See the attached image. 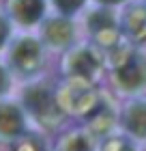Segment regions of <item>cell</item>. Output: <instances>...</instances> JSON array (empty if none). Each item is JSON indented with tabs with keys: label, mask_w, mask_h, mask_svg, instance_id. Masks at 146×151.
Returning <instances> with one entry per match:
<instances>
[{
	"label": "cell",
	"mask_w": 146,
	"mask_h": 151,
	"mask_svg": "<svg viewBox=\"0 0 146 151\" xmlns=\"http://www.w3.org/2000/svg\"><path fill=\"white\" fill-rule=\"evenodd\" d=\"M4 65L9 67L13 80L19 84L32 82L37 78H43L47 69L50 52L41 43V39L32 32H22L13 35L4 50Z\"/></svg>",
	"instance_id": "cell-3"
},
{
	"label": "cell",
	"mask_w": 146,
	"mask_h": 151,
	"mask_svg": "<svg viewBox=\"0 0 146 151\" xmlns=\"http://www.w3.org/2000/svg\"><path fill=\"white\" fill-rule=\"evenodd\" d=\"M90 0H47V4L54 9V13L65 17H75L80 13H84Z\"/></svg>",
	"instance_id": "cell-16"
},
{
	"label": "cell",
	"mask_w": 146,
	"mask_h": 151,
	"mask_svg": "<svg viewBox=\"0 0 146 151\" xmlns=\"http://www.w3.org/2000/svg\"><path fill=\"white\" fill-rule=\"evenodd\" d=\"M11 151H50V142L43 134L32 129L24 138H19L15 145H11Z\"/></svg>",
	"instance_id": "cell-14"
},
{
	"label": "cell",
	"mask_w": 146,
	"mask_h": 151,
	"mask_svg": "<svg viewBox=\"0 0 146 151\" xmlns=\"http://www.w3.org/2000/svg\"><path fill=\"white\" fill-rule=\"evenodd\" d=\"M28 132H32V125L17 97L0 99V145L11 147Z\"/></svg>",
	"instance_id": "cell-10"
},
{
	"label": "cell",
	"mask_w": 146,
	"mask_h": 151,
	"mask_svg": "<svg viewBox=\"0 0 146 151\" xmlns=\"http://www.w3.org/2000/svg\"><path fill=\"white\" fill-rule=\"evenodd\" d=\"M82 30H84L86 41L97 45L99 50L110 56L127 41L122 39L120 24H118V11L105 9V6H86L82 13Z\"/></svg>",
	"instance_id": "cell-5"
},
{
	"label": "cell",
	"mask_w": 146,
	"mask_h": 151,
	"mask_svg": "<svg viewBox=\"0 0 146 151\" xmlns=\"http://www.w3.org/2000/svg\"><path fill=\"white\" fill-rule=\"evenodd\" d=\"M97 149H99V140L80 123L65 125L58 134H54L50 142V151H97Z\"/></svg>",
	"instance_id": "cell-13"
},
{
	"label": "cell",
	"mask_w": 146,
	"mask_h": 151,
	"mask_svg": "<svg viewBox=\"0 0 146 151\" xmlns=\"http://www.w3.org/2000/svg\"><path fill=\"white\" fill-rule=\"evenodd\" d=\"M13 28H22L28 32L39 28L47 17V0H4V9Z\"/></svg>",
	"instance_id": "cell-11"
},
{
	"label": "cell",
	"mask_w": 146,
	"mask_h": 151,
	"mask_svg": "<svg viewBox=\"0 0 146 151\" xmlns=\"http://www.w3.org/2000/svg\"><path fill=\"white\" fill-rule=\"evenodd\" d=\"M110 91L120 99L146 95V50L129 43L108 56Z\"/></svg>",
	"instance_id": "cell-2"
},
{
	"label": "cell",
	"mask_w": 146,
	"mask_h": 151,
	"mask_svg": "<svg viewBox=\"0 0 146 151\" xmlns=\"http://www.w3.org/2000/svg\"><path fill=\"white\" fill-rule=\"evenodd\" d=\"M103 88L97 84H90L84 80L75 78H62L56 82V97L62 108V112L67 114V119L82 121L84 116L97 106V101L101 99Z\"/></svg>",
	"instance_id": "cell-6"
},
{
	"label": "cell",
	"mask_w": 146,
	"mask_h": 151,
	"mask_svg": "<svg viewBox=\"0 0 146 151\" xmlns=\"http://www.w3.org/2000/svg\"><path fill=\"white\" fill-rule=\"evenodd\" d=\"M140 151H146V145H142V147H140Z\"/></svg>",
	"instance_id": "cell-20"
},
{
	"label": "cell",
	"mask_w": 146,
	"mask_h": 151,
	"mask_svg": "<svg viewBox=\"0 0 146 151\" xmlns=\"http://www.w3.org/2000/svg\"><path fill=\"white\" fill-rule=\"evenodd\" d=\"M140 2H144V4H146V0H140Z\"/></svg>",
	"instance_id": "cell-21"
},
{
	"label": "cell",
	"mask_w": 146,
	"mask_h": 151,
	"mask_svg": "<svg viewBox=\"0 0 146 151\" xmlns=\"http://www.w3.org/2000/svg\"><path fill=\"white\" fill-rule=\"evenodd\" d=\"M118 132L135 145H146V95L120 99L118 104Z\"/></svg>",
	"instance_id": "cell-9"
},
{
	"label": "cell",
	"mask_w": 146,
	"mask_h": 151,
	"mask_svg": "<svg viewBox=\"0 0 146 151\" xmlns=\"http://www.w3.org/2000/svg\"><path fill=\"white\" fill-rule=\"evenodd\" d=\"M60 76L101 86V82L108 78V56L90 41L82 39L60 56Z\"/></svg>",
	"instance_id": "cell-4"
},
{
	"label": "cell",
	"mask_w": 146,
	"mask_h": 151,
	"mask_svg": "<svg viewBox=\"0 0 146 151\" xmlns=\"http://www.w3.org/2000/svg\"><path fill=\"white\" fill-rule=\"evenodd\" d=\"M17 82L13 80V76L9 71V67L4 65V60L0 58V99H6L13 95V88H15Z\"/></svg>",
	"instance_id": "cell-17"
},
{
	"label": "cell",
	"mask_w": 146,
	"mask_h": 151,
	"mask_svg": "<svg viewBox=\"0 0 146 151\" xmlns=\"http://www.w3.org/2000/svg\"><path fill=\"white\" fill-rule=\"evenodd\" d=\"M17 101L24 108L32 129L43 136L58 134L69 121L58 104L56 82L45 78V76L19 86Z\"/></svg>",
	"instance_id": "cell-1"
},
{
	"label": "cell",
	"mask_w": 146,
	"mask_h": 151,
	"mask_svg": "<svg viewBox=\"0 0 146 151\" xmlns=\"http://www.w3.org/2000/svg\"><path fill=\"white\" fill-rule=\"evenodd\" d=\"M93 4H97V6H105V9H122L127 2H131V0H90Z\"/></svg>",
	"instance_id": "cell-19"
},
{
	"label": "cell",
	"mask_w": 146,
	"mask_h": 151,
	"mask_svg": "<svg viewBox=\"0 0 146 151\" xmlns=\"http://www.w3.org/2000/svg\"><path fill=\"white\" fill-rule=\"evenodd\" d=\"M118 104L120 101H116V95L112 91H103L97 106L80 121V125L86 127L97 140H103L108 136L116 134L118 132Z\"/></svg>",
	"instance_id": "cell-8"
},
{
	"label": "cell",
	"mask_w": 146,
	"mask_h": 151,
	"mask_svg": "<svg viewBox=\"0 0 146 151\" xmlns=\"http://www.w3.org/2000/svg\"><path fill=\"white\" fill-rule=\"evenodd\" d=\"M41 43L45 45V50L50 54H65L73 45L80 43V26L75 22V17H65V15H47L39 26V35Z\"/></svg>",
	"instance_id": "cell-7"
},
{
	"label": "cell",
	"mask_w": 146,
	"mask_h": 151,
	"mask_svg": "<svg viewBox=\"0 0 146 151\" xmlns=\"http://www.w3.org/2000/svg\"><path fill=\"white\" fill-rule=\"evenodd\" d=\"M97 151H140V145H135L125 134L116 132L112 136H108V138L99 140V149Z\"/></svg>",
	"instance_id": "cell-15"
},
{
	"label": "cell",
	"mask_w": 146,
	"mask_h": 151,
	"mask_svg": "<svg viewBox=\"0 0 146 151\" xmlns=\"http://www.w3.org/2000/svg\"><path fill=\"white\" fill-rule=\"evenodd\" d=\"M13 32H15L13 24L9 22L6 13H4L2 9H0V54H4L6 45H9V41L13 39Z\"/></svg>",
	"instance_id": "cell-18"
},
{
	"label": "cell",
	"mask_w": 146,
	"mask_h": 151,
	"mask_svg": "<svg viewBox=\"0 0 146 151\" xmlns=\"http://www.w3.org/2000/svg\"><path fill=\"white\" fill-rule=\"evenodd\" d=\"M118 24H120L122 39L133 47L146 50V4L140 0H131L118 9Z\"/></svg>",
	"instance_id": "cell-12"
}]
</instances>
